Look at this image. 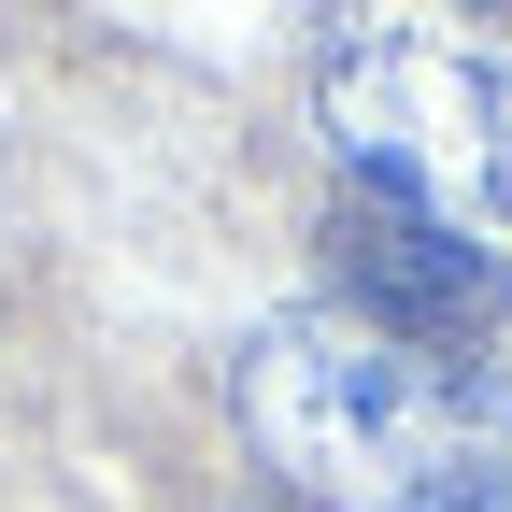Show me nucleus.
Wrapping results in <instances>:
<instances>
[{
	"mask_svg": "<svg viewBox=\"0 0 512 512\" xmlns=\"http://www.w3.org/2000/svg\"><path fill=\"white\" fill-rule=\"evenodd\" d=\"M427 512H512V470H470L456 498H427Z\"/></svg>",
	"mask_w": 512,
	"mask_h": 512,
	"instance_id": "nucleus-3",
	"label": "nucleus"
},
{
	"mask_svg": "<svg viewBox=\"0 0 512 512\" xmlns=\"http://www.w3.org/2000/svg\"><path fill=\"white\" fill-rule=\"evenodd\" d=\"M242 441L328 512H427L498 470V384L370 313H271L242 342Z\"/></svg>",
	"mask_w": 512,
	"mask_h": 512,
	"instance_id": "nucleus-1",
	"label": "nucleus"
},
{
	"mask_svg": "<svg viewBox=\"0 0 512 512\" xmlns=\"http://www.w3.org/2000/svg\"><path fill=\"white\" fill-rule=\"evenodd\" d=\"M342 271L370 299V328L384 342H427V356L512 313V256L470 242V228H441V214H413V200H384V185L342 200Z\"/></svg>",
	"mask_w": 512,
	"mask_h": 512,
	"instance_id": "nucleus-2",
	"label": "nucleus"
}]
</instances>
